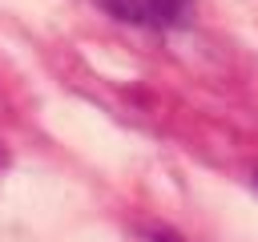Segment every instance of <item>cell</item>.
<instances>
[{"label": "cell", "instance_id": "2", "mask_svg": "<svg viewBox=\"0 0 258 242\" xmlns=\"http://www.w3.org/2000/svg\"><path fill=\"white\" fill-rule=\"evenodd\" d=\"M4 161H8V157H4V149H0V165H4Z\"/></svg>", "mask_w": 258, "mask_h": 242}, {"label": "cell", "instance_id": "1", "mask_svg": "<svg viewBox=\"0 0 258 242\" xmlns=\"http://www.w3.org/2000/svg\"><path fill=\"white\" fill-rule=\"evenodd\" d=\"M97 8H105L113 20L133 24V28H153V32H169L189 24L194 16V0H93Z\"/></svg>", "mask_w": 258, "mask_h": 242}]
</instances>
